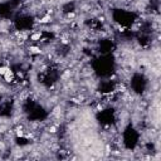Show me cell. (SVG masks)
Wrapping results in <instances>:
<instances>
[{
  "mask_svg": "<svg viewBox=\"0 0 161 161\" xmlns=\"http://www.w3.org/2000/svg\"><path fill=\"white\" fill-rule=\"evenodd\" d=\"M14 134H15L17 137H24L25 131H24V129H23V126H18L15 129V131H14Z\"/></svg>",
  "mask_w": 161,
  "mask_h": 161,
  "instance_id": "5",
  "label": "cell"
},
{
  "mask_svg": "<svg viewBox=\"0 0 161 161\" xmlns=\"http://www.w3.org/2000/svg\"><path fill=\"white\" fill-rule=\"evenodd\" d=\"M3 77H4V80H5L6 83H14V80H15V72H14L12 68H9Z\"/></svg>",
  "mask_w": 161,
  "mask_h": 161,
  "instance_id": "1",
  "label": "cell"
},
{
  "mask_svg": "<svg viewBox=\"0 0 161 161\" xmlns=\"http://www.w3.org/2000/svg\"><path fill=\"white\" fill-rule=\"evenodd\" d=\"M29 53L33 55H39L42 53V48L38 45H30L29 47Z\"/></svg>",
  "mask_w": 161,
  "mask_h": 161,
  "instance_id": "4",
  "label": "cell"
},
{
  "mask_svg": "<svg viewBox=\"0 0 161 161\" xmlns=\"http://www.w3.org/2000/svg\"><path fill=\"white\" fill-rule=\"evenodd\" d=\"M52 22H53V15H50V14H47V13L39 19V20H38V23H39L40 25H48V24H50Z\"/></svg>",
  "mask_w": 161,
  "mask_h": 161,
  "instance_id": "2",
  "label": "cell"
},
{
  "mask_svg": "<svg viewBox=\"0 0 161 161\" xmlns=\"http://www.w3.org/2000/svg\"><path fill=\"white\" fill-rule=\"evenodd\" d=\"M9 68H10V67H9V65H6V64H5V65H0V75L3 77V75L5 74V72H6Z\"/></svg>",
  "mask_w": 161,
  "mask_h": 161,
  "instance_id": "6",
  "label": "cell"
},
{
  "mask_svg": "<svg viewBox=\"0 0 161 161\" xmlns=\"http://www.w3.org/2000/svg\"><path fill=\"white\" fill-rule=\"evenodd\" d=\"M42 35H43V33H42L40 30H38V32L32 33V34L29 35V39L33 40V42H39L40 38H42Z\"/></svg>",
  "mask_w": 161,
  "mask_h": 161,
  "instance_id": "3",
  "label": "cell"
}]
</instances>
